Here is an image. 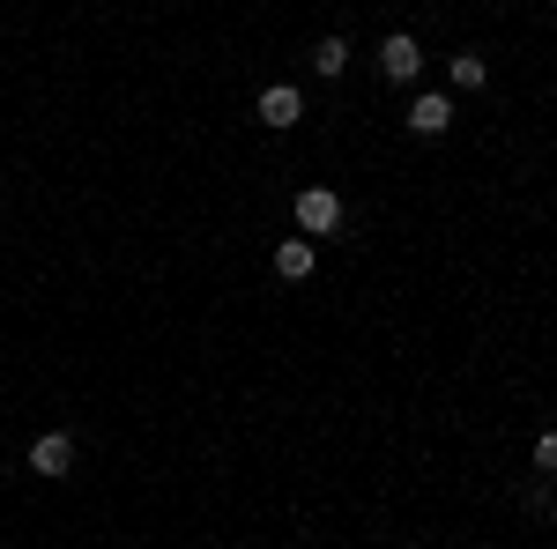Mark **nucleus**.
Masks as SVG:
<instances>
[{
  "instance_id": "1",
  "label": "nucleus",
  "mask_w": 557,
  "mask_h": 549,
  "mask_svg": "<svg viewBox=\"0 0 557 549\" xmlns=\"http://www.w3.org/2000/svg\"><path fill=\"white\" fill-rule=\"evenodd\" d=\"M343 230V201L327 186H305L298 194V238H335Z\"/></svg>"
},
{
  "instance_id": "2",
  "label": "nucleus",
  "mask_w": 557,
  "mask_h": 549,
  "mask_svg": "<svg viewBox=\"0 0 557 549\" xmlns=\"http://www.w3.org/2000/svg\"><path fill=\"white\" fill-rule=\"evenodd\" d=\"M417 67H424V45L409 38V30L380 38V75H386V83H417Z\"/></svg>"
},
{
  "instance_id": "3",
  "label": "nucleus",
  "mask_w": 557,
  "mask_h": 549,
  "mask_svg": "<svg viewBox=\"0 0 557 549\" xmlns=\"http://www.w3.org/2000/svg\"><path fill=\"white\" fill-rule=\"evenodd\" d=\"M253 112H260V127H298V120H305V97L290 83H268L253 97Z\"/></svg>"
},
{
  "instance_id": "4",
  "label": "nucleus",
  "mask_w": 557,
  "mask_h": 549,
  "mask_svg": "<svg viewBox=\"0 0 557 549\" xmlns=\"http://www.w3.org/2000/svg\"><path fill=\"white\" fill-rule=\"evenodd\" d=\"M30 467H38V475H67V467H75V438H67V431H38V438H30Z\"/></svg>"
},
{
  "instance_id": "5",
  "label": "nucleus",
  "mask_w": 557,
  "mask_h": 549,
  "mask_svg": "<svg viewBox=\"0 0 557 549\" xmlns=\"http://www.w3.org/2000/svg\"><path fill=\"white\" fill-rule=\"evenodd\" d=\"M454 127V97H417L409 104V134H446Z\"/></svg>"
},
{
  "instance_id": "6",
  "label": "nucleus",
  "mask_w": 557,
  "mask_h": 549,
  "mask_svg": "<svg viewBox=\"0 0 557 549\" xmlns=\"http://www.w3.org/2000/svg\"><path fill=\"white\" fill-rule=\"evenodd\" d=\"M275 275H283V283H305V275H312V238H283V246H275Z\"/></svg>"
},
{
  "instance_id": "7",
  "label": "nucleus",
  "mask_w": 557,
  "mask_h": 549,
  "mask_svg": "<svg viewBox=\"0 0 557 549\" xmlns=\"http://www.w3.org/2000/svg\"><path fill=\"white\" fill-rule=\"evenodd\" d=\"M312 67H320V75H343V67H349V45L343 38H320V45H312Z\"/></svg>"
},
{
  "instance_id": "8",
  "label": "nucleus",
  "mask_w": 557,
  "mask_h": 549,
  "mask_svg": "<svg viewBox=\"0 0 557 549\" xmlns=\"http://www.w3.org/2000/svg\"><path fill=\"white\" fill-rule=\"evenodd\" d=\"M454 83H461V89H483V83H491L483 52H454Z\"/></svg>"
},
{
  "instance_id": "9",
  "label": "nucleus",
  "mask_w": 557,
  "mask_h": 549,
  "mask_svg": "<svg viewBox=\"0 0 557 549\" xmlns=\"http://www.w3.org/2000/svg\"><path fill=\"white\" fill-rule=\"evenodd\" d=\"M535 475H557V431L535 438Z\"/></svg>"
}]
</instances>
